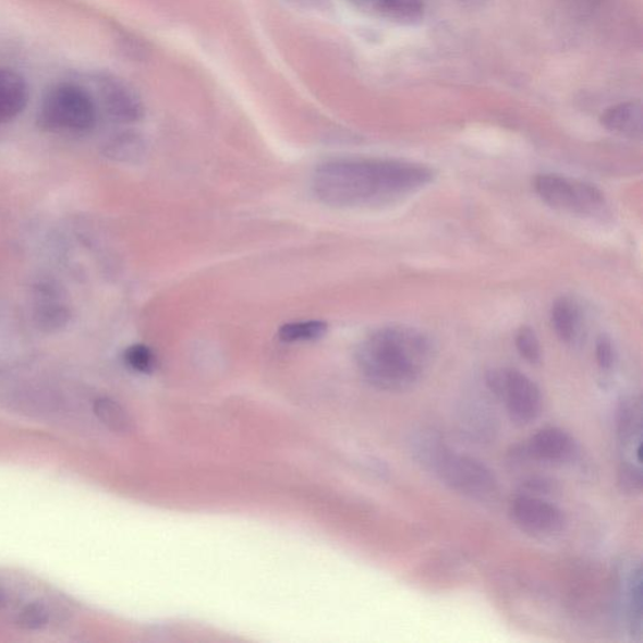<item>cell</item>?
I'll return each instance as SVG.
<instances>
[{"label":"cell","mask_w":643,"mask_h":643,"mask_svg":"<svg viewBox=\"0 0 643 643\" xmlns=\"http://www.w3.org/2000/svg\"><path fill=\"white\" fill-rule=\"evenodd\" d=\"M328 331L324 320L311 319L291 322L279 328V340L286 343L317 341Z\"/></svg>","instance_id":"obj_17"},{"label":"cell","mask_w":643,"mask_h":643,"mask_svg":"<svg viewBox=\"0 0 643 643\" xmlns=\"http://www.w3.org/2000/svg\"><path fill=\"white\" fill-rule=\"evenodd\" d=\"M509 515L512 522L535 538H551L563 533L567 518L554 502L546 498L518 496L510 502Z\"/></svg>","instance_id":"obj_6"},{"label":"cell","mask_w":643,"mask_h":643,"mask_svg":"<svg viewBox=\"0 0 643 643\" xmlns=\"http://www.w3.org/2000/svg\"><path fill=\"white\" fill-rule=\"evenodd\" d=\"M101 95L107 113L114 121L122 123L137 122L143 119L144 107L137 95L129 86L117 80H105Z\"/></svg>","instance_id":"obj_10"},{"label":"cell","mask_w":643,"mask_h":643,"mask_svg":"<svg viewBox=\"0 0 643 643\" xmlns=\"http://www.w3.org/2000/svg\"><path fill=\"white\" fill-rule=\"evenodd\" d=\"M7 605V595L2 587H0V609Z\"/></svg>","instance_id":"obj_25"},{"label":"cell","mask_w":643,"mask_h":643,"mask_svg":"<svg viewBox=\"0 0 643 643\" xmlns=\"http://www.w3.org/2000/svg\"><path fill=\"white\" fill-rule=\"evenodd\" d=\"M508 368H494L485 375V384L489 391L501 400L507 385Z\"/></svg>","instance_id":"obj_24"},{"label":"cell","mask_w":643,"mask_h":643,"mask_svg":"<svg viewBox=\"0 0 643 643\" xmlns=\"http://www.w3.org/2000/svg\"><path fill=\"white\" fill-rule=\"evenodd\" d=\"M532 463L563 465L579 457L580 447L573 436L559 427H546L525 441Z\"/></svg>","instance_id":"obj_8"},{"label":"cell","mask_w":643,"mask_h":643,"mask_svg":"<svg viewBox=\"0 0 643 643\" xmlns=\"http://www.w3.org/2000/svg\"><path fill=\"white\" fill-rule=\"evenodd\" d=\"M49 621V615L44 605L29 604L22 609L16 617V623L22 629L36 631L46 628Z\"/></svg>","instance_id":"obj_22"},{"label":"cell","mask_w":643,"mask_h":643,"mask_svg":"<svg viewBox=\"0 0 643 643\" xmlns=\"http://www.w3.org/2000/svg\"><path fill=\"white\" fill-rule=\"evenodd\" d=\"M550 319L560 341L574 342L581 325V312L574 301L567 296L557 300L551 307Z\"/></svg>","instance_id":"obj_13"},{"label":"cell","mask_w":643,"mask_h":643,"mask_svg":"<svg viewBox=\"0 0 643 643\" xmlns=\"http://www.w3.org/2000/svg\"><path fill=\"white\" fill-rule=\"evenodd\" d=\"M435 171L426 165L381 159H335L318 165L312 192L331 208L383 204L430 184Z\"/></svg>","instance_id":"obj_1"},{"label":"cell","mask_w":643,"mask_h":643,"mask_svg":"<svg viewBox=\"0 0 643 643\" xmlns=\"http://www.w3.org/2000/svg\"><path fill=\"white\" fill-rule=\"evenodd\" d=\"M617 484L624 494H630V496L640 494L643 485L641 468L632 464L631 461H623L618 470Z\"/></svg>","instance_id":"obj_20"},{"label":"cell","mask_w":643,"mask_h":643,"mask_svg":"<svg viewBox=\"0 0 643 643\" xmlns=\"http://www.w3.org/2000/svg\"><path fill=\"white\" fill-rule=\"evenodd\" d=\"M534 189L544 203L560 211L590 216L605 204L604 194L595 185L562 175H538L534 179Z\"/></svg>","instance_id":"obj_5"},{"label":"cell","mask_w":643,"mask_h":643,"mask_svg":"<svg viewBox=\"0 0 643 643\" xmlns=\"http://www.w3.org/2000/svg\"><path fill=\"white\" fill-rule=\"evenodd\" d=\"M518 352L532 365H538L542 360L541 343L537 335L531 327L524 326L519 329L515 340Z\"/></svg>","instance_id":"obj_19"},{"label":"cell","mask_w":643,"mask_h":643,"mask_svg":"<svg viewBox=\"0 0 643 643\" xmlns=\"http://www.w3.org/2000/svg\"><path fill=\"white\" fill-rule=\"evenodd\" d=\"M641 402L634 399H623L617 409V436L623 448L632 444H641L642 418Z\"/></svg>","instance_id":"obj_14"},{"label":"cell","mask_w":643,"mask_h":643,"mask_svg":"<svg viewBox=\"0 0 643 643\" xmlns=\"http://www.w3.org/2000/svg\"><path fill=\"white\" fill-rule=\"evenodd\" d=\"M29 89L26 80L10 69H0V123L10 122L26 109Z\"/></svg>","instance_id":"obj_11"},{"label":"cell","mask_w":643,"mask_h":643,"mask_svg":"<svg viewBox=\"0 0 643 643\" xmlns=\"http://www.w3.org/2000/svg\"><path fill=\"white\" fill-rule=\"evenodd\" d=\"M435 344L430 337L408 326H386L369 333L357 348L362 376L378 390L412 389L432 365Z\"/></svg>","instance_id":"obj_2"},{"label":"cell","mask_w":643,"mask_h":643,"mask_svg":"<svg viewBox=\"0 0 643 643\" xmlns=\"http://www.w3.org/2000/svg\"><path fill=\"white\" fill-rule=\"evenodd\" d=\"M143 139L134 134H122L111 139L105 147L107 158L122 163H137L145 156Z\"/></svg>","instance_id":"obj_15"},{"label":"cell","mask_w":643,"mask_h":643,"mask_svg":"<svg viewBox=\"0 0 643 643\" xmlns=\"http://www.w3.org/2000/svg\"><path fill=\"white\" fill-rule=\"evenodd\" d=\"M559 492V485L556 481L550 480L547 476H531L527 477L519 488L518 494H524V496L547 498L555 496Z\"/></svg>","instance_id":"obj_21"},{"label":"cell","mask_w":643,"mask_h":643,"mask_svg":"<svg viewBox=\"0 0 643 643\" xmlns=\"http://www.w3.org/2000/svg\"><path fill=\"white\" fill-rule=\"evenodd\" d=\"M35 319L45 332H57L68 326L71 313L62 300L60 288L52 283H40L36 288Z\"/></svg>","instance_id":"obj_9"},{"label":"cell","mask_w":643,"mask_h":643,"mask_svg":"<svg viewBox=\"0 0 643 643\" xmlns=\"http://www.w3.org/2000/svg\"><path fill=\"white\" fill-rule=\"evenodd\" d=\"M125 364L138 374H151L156 367V356L145 344H134L123 353Z\"/></svg>","instance_id":"obj_18"},{"label":"cell","mask_w":643,"mask_h":643,"mask_svg":"<svg viewBox=\"0 0 643 643\" xmlns=\"http://www.w3.org/2000/svg\"><path fill=\"white\" fill-rule=\"evenodd\" d=\"M94 411L97 418L111 432L126 434L132 430V420L118 401L110 398L97 399Z\"/></svg>","instance_id":"obj_16"},{"label":"cell","mask_w":643,"mask_h":643,"mask_svg":"<svg viewBox=\"0 0 643 643\" xmlns=\"http://www.w3.org/2000/svg\"><path fill=\"white\" fill-rule=\"evenodd\" d=\"M602 125L615 134L631 138H641L643 128L642 106L640 102H624L608 109L600 118Z\"/></svg>","instance_id":"obj_12"},{"label":"cell","mask_w":643,"mask_h":643,"mask_svg":"<svg viewBox=\"0 0 643 643\" xmlns=\"http://www.w3.org/2000/svg\"><path fill=\"white\" fill-rule=\"evenodd\" d=\"M501 401H506L508 415L518 426L530 425L541 415L539 387L521 371L508 368L507 385Z\"/></svg>","instance_id":"obj_7"},{"label":"cell","mask_w":643,"mask_h":643,"mask_svg":"<svg viewBox=\"0 0 643 643\" xmlns=\"http://www.w3.org/2000/svg\"><path fill=\"white\" fill-rule=\"evenodd\" d=\"M596 360L602 371L612 369L616 360V353L611 338L599 336L596 342Z\"/></svg>","instance_id":"obj_23"},{"label":"cell","mask_w":643,"mask_h":643,"mask_svg":"<svg viewBox=\"0 0 643 643\" xmlns=\"http://www.w3.org/2000/svg\"><path fill=\"white\" fill-rule=\"evenodd\" d=\"M93 96L84 87L60 84L51 88L40 105L38 121L49 131L84 132L96 123Z\"/></svg>","instance_id":"obj_3"},{"label":"cell","mask_w":643,"mask_h":643,"mask_svg":"<svg viewBox=\"0 0 643 643\" xmlns=\"http://www.w3.org/2000/svg\"><path fill=\"white\" fill-rule=\"evenodd\" d=\"M444 485L474 500H490L498 493V481L492 470L474 458L459 456L449 448L430 470Z\"/></svg>","instance_id":"obj_4"}]
</instances>
